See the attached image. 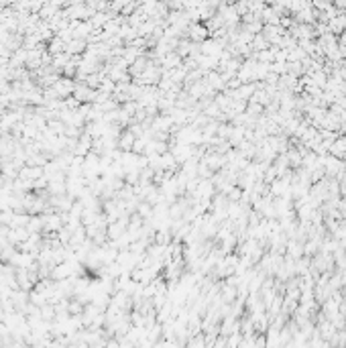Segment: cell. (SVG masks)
<instances>
[{
  "mask_svg": "<svg viewBox=\"0 0 346 348\" xmlns=\"http://www.w3.org/2000/svg\"><path fill=\"white\" fill-rule=\"evenodd\" d=\"M208 35H210V29L202 23H193L189 27V39H193V41H204V39H208Z\"/></svg>",
  "mask_w": 346,
  "mask_h": 348,
  "instance_id": "cell-1",
  "label": "cell"
},
{
  "mask_svg": "<svg viewBox=\"0 0 346 348\" xmlns=\"http://www.w3.org/2000/svg\"><path fill=\"white\" fill-rule=\"evenodd\" d=\"M330 5H332L336 11H340V13L346 11V0H330Z\"/></svg>",
  "mask_w": 346,
  "mask_h": 348,
  "instance_id": "cell-2",
  "label": "cell"
}]
</instances>
